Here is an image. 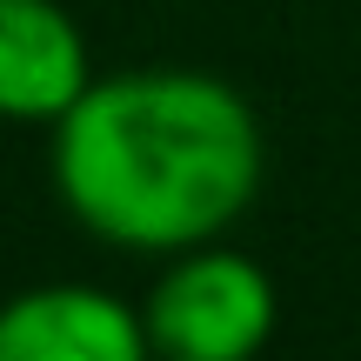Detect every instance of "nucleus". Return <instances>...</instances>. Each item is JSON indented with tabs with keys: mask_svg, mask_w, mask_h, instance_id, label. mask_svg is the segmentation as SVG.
Returning <instances> with one entry per match:
<instances>
[{
	"mask_svg": "<svg viewBox=\"0 0 361 361\" xmlns=\"http://www.w3.org/2000/svg\"><path fill=\"white\" fill-rule=\"evenodd\" d=\"M54 194L80 234L121 255L228 241L268 180V134L207 67H114L54 121Z\"/></svg>",
	"mask_w": 361,
	"mask_h": 361,
	"instance_id": "obj_1",
	"label": "nucleus"
},
{
	"mask_svg": "<svg viewBox=\"0 0 361 361\" xmlns=\"http://www.w3.org/2000/svg\"><path fill=\"white\" fill-rule=\"evenodd\" d=\"M274 322H281L274 274L228 241L161 255L154 288L141 295L154 361H255L274 341Z\"/></svg>",
	"mask_w": 361,
	"mask_h": 361,
	"instance_id": "obj_2",
	"label": "nucleus"
},
{
	"mask_svg": "<svg viewBox=\"0 0 361 361\" xmlns=\"http://www.w3.org/2000/svg\"><path fill=\"white\" fill-rule=\"evenodd\" d=\"M0 361H154L141 301L94 281H40L0 301Z\"/></svg>",
	"mask_w": 361,
	"mask_h": 361,
	"instance_id": "obj_3",
	"label": "nucleus"
},
{
	"mask_svg": "<svg viewBox=\"0 0 361 361\" xmlns=\"http://www.w3.org/2000/svg\"><path fill=\"white\" fill-rule=\"evenodd\" d=\"M94 87V54L61 0H0V121L54 128Z\"/></svg>",
	"mask_w": 361,
	"mask_h": 361,
	"instance_id": "obj_4",
	"label": "nucleus"
}]
</instances>
